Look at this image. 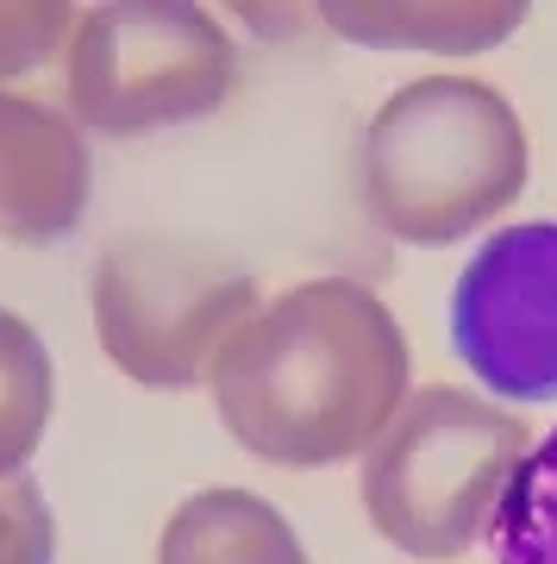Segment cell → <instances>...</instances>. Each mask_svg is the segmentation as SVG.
Instances as JSON below:
<instances>
[{
    "label": "cell",
    "mask_w": 557,
    "mask_h": 564,
    "mask_svg": "<svg viewBox=\"0 0 557 564\" xmlns=\"http://www.w3.org/2000/svg\"><path fill=\"white\" fill-rule=\"evenodd\" d=\"M157 564H314L276 502L251 489H200L163 521Z\"/></svg>",
    "instance_id": "9c48e42d"
},
{
    "label": "cell",
    "mask_w": 557,
    "mask_h": 564,
    "mask_svg": "<svg viewBox=\"0 0 557 564\" xmlns=\"http://www.w3.org/2000/svg\"><path fill=\"white\" fill-rule=\"evenodd\" d=\"M88 139L76 113L0 88V239L51 245L88 214Z\"/></svg>",
    "instance_id": "52a82bcc"
},
{
    "label": "cell",
    "mask_w": 557,
    "mask_h": 564,
    "mask_svg": "<svg viewBox=\"0 0 557 564\" xmlns=\"http://www.w3.org/2000/svg\"><path fill=\"white\" fill-rule=\"evenodd\" d=\"M319 20L339 39L370 51H419V57H477L514 39L520 0H326Z\"/></svg>",
    "instance_id": "ba28073f"
},
{
    "label": "cell",
    "mask_w": 557,
    "mask_h": 564,
    "mask_svg": "<svg viewBox=\"0 0 557 564\" xmlns=\"http://www.w3.org/2000/svg\"><path fill=\"white\" fill-rule=\"evenodd\" d=\"M495 564H557V426L533 445L489 527Z\"/></svg>",
    "instance_id": "8fae6325"
},
{
    "label": "cell",
    "mask_w": 557,
    "mask_h": 564,
    "mask_svg": "<svg viewBox=\"0 0 557 564\" xmlns=\"http://www.w3.org/2000/svg\"><path fill=\"white\" fill-rule=\"evenodd\" d=\"M81 13L63 7V0H44V7H0V88L13 76H32L39 63L69 57L76 44Z\"/></svg>",
    "instance_id": "7c38bea8"
},
{
    "label": "cell",
    "mask_w": 557,
    "mask_h": 564,
    "mask_svg": "<svg viewBox=\"0 0 557 564\" xmlns=\"http://www.w3.org/2000/svg\"><path fill=\"white\" fill-rule=\"evenodd\" d=\"M395 307L351 276H307L251 314L214 370L226 433L263 464L326 470L382 440L414 395Z\"/></svg>",
    "instance_id": "6da1fadb"
},
{
    "label": "cell",
    "mask_w": 557,
    "mask_h": 564,
    "mask_svg": "<svg viewBox=\"0 0 557 564\" xmlns=\"http://www.w3.org/2000/svg\"><path fill=\"white\" fill-rule=\"evenodd\" d=\"M63 82L81 132L139 139L207 120L239 82V44L214 13L182 0H113L81 13Z\"/></svg>",
    "instance_id": "5b68a950"
},
{
    "label": "cell",
    "mask_w": 557,
    "mask_h": 564,
    "mask_svg": "<svg viewBox=\"0 0 557 564\" xmlns=\"http://www.w3.org/2000/svg\"><path fill=\"white\" fill-rule=\"evenodd\" d=\"M51 408H57V364H51V345H44L13 307H0V484L25 477L32 452L44 445Z\"/></svg>",
    "instance_id": "30bf717a"
},
{
    "label": "cell",
    "mask_w": 557,
    "mask_h": 564,
    "mask_svg": "<svg viewBox=\"0 0 557 564\" xmlns=\"http://www.w3.org/2000/svg\"><path fill=\"white\" fill-rule=\"evenodd\" d=\"M451 351L495 402H557V220L477 245L451 289Z\"/></svg>",
    "instance_id": "8992f818"
},
{
    "label": "cell",
    "mask_w": 557,
    "mask_h": 564,
    "mask_svg": "<svg viewBox=\"0 0 557 564\" xmlns=\"http://www.w3.org/2000/svg\"><path fill=\"white\" fill-rule=\"evenodd\" d=\"M533 426L495 395L458 383L414 389L407 408L363 452V508L401 558L451 564L501 514V496L533 458Z\"/></svg>",
    "instance_id": "3957f363"
},
{
    "label": "cell",
    "mask_w": 557,
    "mask_h": 564,
    "mask_svg": "<svg viewBox=\"0 0 557 564\" xmlns=\"http://www.w3.org/2000/svg\"><path fill=\"white\" fill-rule=\"evenodd\" d=\"M0 564H57V521L32 470L0 484Z\"/></svg>",
    "instance_id": "4fadbf2b"
},
{
    "label": "cell",
    "mask_w": 557,
    "mask_h": 564,
    "mask_svg": "<svg viewBox=\"0 0 557 564\" xmlns=\"http://www.w3.org/2000/svg\"><path fill=\"white\" fill-rule=\"evenodd\" d=\"M526 188V126L495 82L419 76L370 113L363 207L401 245H451Z\"/></svg>",
    "instance_id": "7a4b0ae2"
},
{
    "label": "cell",
    "mask_w": 557,
    "mask_h": 564,
    "mask_svg": "<svg viewBox=\"0 0 557 564\" xmlns=\"http://www.w3.org/2000/svg\"><path fill=\"white\" fill-rule=\"evenodd\" d=\"M258 307L251 270L182 232H132L95 263L100 351L144 389H214L219 358Z\"/></svg>",
    "instance_id": "277c9868"
}]
</instances>
